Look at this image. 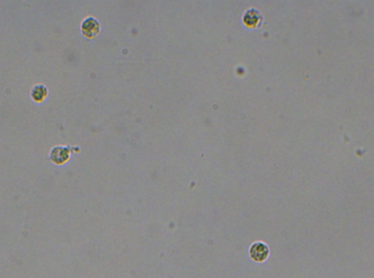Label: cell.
I'll return each mask as SVG.
<instances>
[{"instance_id": "obj_1", "label": "cell", "mask_w": 374, "mask_h": 278, "mask_svg": "<svg viewBox=\"0 0 374 278\" xmlns=\"http://www.w3.org/2000/svg\"><path fill=\"white\" fill-rule=\"evenodd\" d=\"M248 254L254 262L262 263L269 257V248L264 242H254L248 250Z\"/></svg>"}, {"instance_id": "obj_2", "label": "cell", "mask_w": 374, "mask_h": 278, "mask_svg": "<svg viewBox=\"0 0 374 278\" xmlns=\"http://www.w3.org/2000/svg\"><path fill=\"white\" fill-rule=\"evenodd\" d=\"M242 22L243 24L248 29L261 28L262 23V16L261 15L260 11L256 10V9L251 8L248 9V10H246L245 13L243 15Z\"/></svg>"}, {"instance_id": "obj_3", "label": "cell", "mask_w": 374, "mask_h": 278, "mask_svg": "<svg viewBox=\"0 0 374 278\" xmlns=\"http://www.w3.org/2000/svg\"><path fill=\"white\" fill-rule=\"evenodd\" d=\"M101 25L99 21L95 20L94 17H88L84 20L81 24V32L84 37L87 38H94L100 34Z\"/></svg>"}, {"instance_id": "obj_4", "label": "cell", "mask_w": 374, "mask_h": 278, "mask_svg": "<svg viewBox=\"0 0 374 278\" xmlns=\"http://www.w3.org/2000/svg\"><path fill=\"white\" fill-rule=\"evenodd\" d=\"M70 157V151L68 147L65 146H56L54 150L51 152V159L53 163L56 165L65 164Z\"/></svg>"}, {"instance_id": "obj_5", "label": "cell", "mask_w": 374, "mask_h": 278, "mask_svg": "<svg viewBox=\"0 0 374 278\" xmlns=\"http://www.w3.org/2000/svg\"><path fill=\"white\" fill-rule=\"evenodd\" d=\"M31 96H32V100L37 103H41L45 97L47 96V88L43 85H37L32 89V93H31Z\"/></svg>"}]
</instances>
